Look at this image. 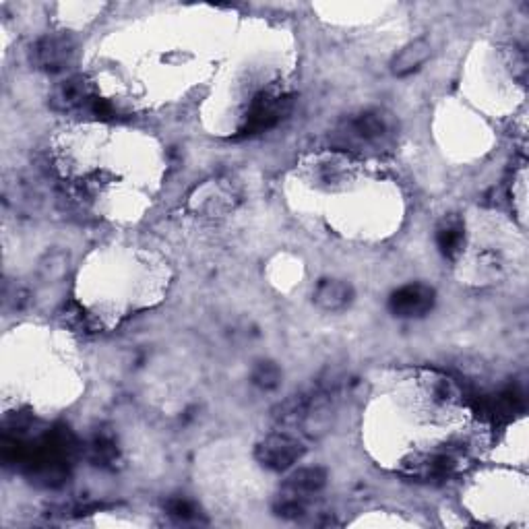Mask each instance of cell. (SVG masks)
<instances>
[{"mask_svg": "<svg viewBox=\"0 0 529 529\" xmlns=\"http://www.w3.org/2000/svg\"><path fill=\"white\" fill-rule=\"evenodd\" d=\"M352 296V286L346 284L344 279H323L315 290V302L323 310H331V313L346 308L352 302Z\"/></svg>", "mask_w": 529, "mask_h": 529, "instance_id": "7c38bea8", "label": "cell"}, {"mask_svg": "<svg viewBox=\"0 0 529 529\" xmlns=\"http://www.w3.org/2000/svg\"><path fill=\"white\" fill-rule=\"evenodd\" d=\"M430 54H432V46H430L428 40H424V38L414 40V42H410L408 46H403V48L395 54V58H393V62H391V71H393V75H397V77L412 75L414 71H418L420 67L426 65L428 58H430Z\"/></svg>", "mask_w": 529, "mask_h": 529, "instance_id": "8fae6325", "label": "cell"}, {"mask_svg": "<svg viewBox=\"0 0 529 529\" xmlns=\"http://www.w3.org/2000/svg\"><path fill=\"white\" fill-rule=\"evenodd\" d=\"M170 286L168 263L141 246H102L79 269L75 296L85 319L112 329L160 304Z\"/></svg>", "mask_w": 529, "mask_h": 529, "instance_id": "277c9868", "label": "cell"}, {"mask_svg": "<svg viewBox=\"0 0 529 529\" xmlns=\"http://www.w3.org/2000/svg\"><path fill=\"white\" fill-rule=\"evenodd\" d=\"M465 505L484 523L509 525L527 511V478L515 472L482 474L472 484Z\"/></svg>", "mask_w": 529, "mask_h": 529, "instance_id": "52a82bcc", "label": "cell"}, {"mask_svg": "<svg viewBox=\"0 0 529 529\" xmlns=\"http://www.w3.org/2000/svg\"><path fill=\"white\" fill-rule=\"evenodd\" d=\"M296 209L317 213L335 234L352 240H385L399 230L403 195L383 172L346 153L308 155L288 178Z\"/></svg>", "mask_w": 529, "mask_h": 529, "instance_id": "3957f363", "label": "cell"}, {"mask_svg": "<svg viewBox=\"0 0 529 529\" xmlns=\"http://www.w3.org/2000/svg\"><path fill=\"white\" fill-rule=\"evenodd\" d=\"M69 337L44 327H21L5 337L3 397L5 410L65 408L81 391Z\"/></svg>", "mask_w": 529, "mask_h": 529, "instance_id": "5b68a950", "label": "cell"}, {"mask_svg": "<svg viewBox=\"0 0 529 529\" xmlns=\"http://www.w3.org/2000/svg\"><path fill=\"white\" fill-rule=\"evenodd\" d=\"M389 381L366 408L370 455L412 476L455 470L470 449V412L457 385L432 370H406Z\"/></svg>", "mask_w": 529, "mask_h": 529, "instance_id": "6da1fadb", "label": "cell"}, {"mask_svg": "<svg viewBox=\"0 0 529 529\" xmlns=\"http://www.w3.org/2000/svg\"><path fill=\"white\" fill-rule=\"evenodd\" d=\"M434 129H437V139L443 149H449L463 160L478 158L490 149L492 143L490 131L482 118L451 104H445V108L439 110Z\"/></svg>", "mask_w": 529, "mask_h": 529, "instance_id": "ba28073f", "label": "cell"}, {"mask_svg": "<svg viewBox=\"0 0 529 529\" xmlns=\"http://www.w3.org/2000/svg\"><path fill=\"white\" fill-rule=\"evenodd\" d=\"M434 302V290L424 284H410L399 288L391 298L393 313L399 317H418L428 313Z\"/></svg>", "mask_w": 529, "mask_h": 529, "instance_id": "30bf717a", "label": "cell"}, {"mask_svg": "<svg viewBox=\"0 0 529 529\" xmlns=\"http://www.w3.org/2000/svg\"><path fill=\"white\" fill-rule=\"evenodd\" d=\"M253 381L263 389H275L282 381V370L273 362H261L253 372Z\"/></svg>", "mask_w": 529, "mask_h": 529, "instance_id": "e0dca14e", "label": "cell"}, {"mask_svg": "<svg viewBox=\"0 0 529 529\" xmlns=\"http://www.w3.org/2000/svg\"><path fill=\"white\" fill-rule=\"evenodd\" d=\"M350 135L364 143H379L389 137V120L381 112H364L350 127Z\"/></svg>", "mask_w": 529, "mask_h": 529, "instance_id": "4fadbf2b", "label": "cell"}, {"mask_svg": "<svg viewBox=\"0 0 529 529\" xmlns=\"http://www.w3.org/2000/svg\"><path fill=\"white\" fill-rule=\"evenodd\" d=\"M302 263L298 259H292L288 255H279L275 261H271V284H275L279 290H290L302 279Z\"/></svg>", "mask_w": 529, "mask_h": 529, "instance_id": "5bb4252c", "label": "cell"}, {"mask_svg": "<svg viewBox=\"0 0 529 529\" xmlns=\"http://www.w3.org/2000/svg\"><path fill=\"white\" fill-rule=\"evenodd\" d=\"M104 5H91V3H85V5H58V19L62 21V25L65 27H81L85 25L87 21L96 19L98 13H102Z\"/></svg>", "mask_w": 529, "mask_h": 529, "instance_id": "2e32d148", "label": "cell"}, {"mask_svg": "<svg viewBox=\"0 0 529 529\" xmlns=\"http://www.w3.org/2000/svg\"><path fill=\"white\" fill-rule=\"evenodd\" d=\"M325 484V474L319 468H302L292 474L288 480V486L292 490V496L296 499H304V494L319 492Z\"/></svg>", "mask_w": 529, "mask_h": 529, "instance_id": "9a60e30c", "label": "cell"}, {"mask_svg": "<svg viewBox=\"0 0 529 529\" xmlns=\"http://www.w3.org/2000/svg\"><path fill=\"white\" fill-rule=\"evenodd\" d=\"M517 69L523 71V60L515 52H501V48L478 46L470 56L465 85L478 106L488 112H511L525 98V87L519 81Z\"/></svg>", "mask_w": 529, "mask_h": 529, "instance_id": "8992f818", "label": "cell"}, {"mask_svg": "<svg viewBox=\"0 0 529 529\" xmlns=\"http://www.w3.org/2000/svg\"><path fill=\"white\" fill-rule=\"evenodd\" d=\"M52 162L77 201L112 224H135L162 191L164 149L141 131L89 122L60 129Z\"/></svg>", "mask_w": 529, "mask_h": 529, "instance_id": "7a4b0ae2", "label": "cell"}, {"mask_svg": "<svg viewBox=\"0 0 529 529\" xmlns=\"http://www.w3.org/2000/svg\"><path fill=\"white\" fill-rule=\"evenodd\" d=\"M302 443L288 434H273L257 451V459L271 470H288L302 457Z\"/></svg>", "mask_w": 529, "mask_h": 529, "instance_id": "9c48e42d", "label": "cell"}]
</instances>
